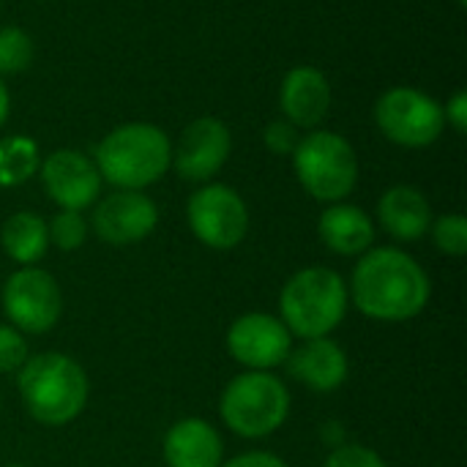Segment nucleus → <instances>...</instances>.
Masks as SVG:
<instances>
[{
  "mask_svg": "<svg viewBox=\"0 0 467 467\" xmlns=\"http://www.w3.org/2000/svg\"><path fill=\"white\" fill-rule=\"evenodd\" d=\"M348 296H353V304L369 320L405 323L424 312L432 285L408 252L380 246L361 254Z\"/></svg>",
  "mask_w": 467,
  "mask_h": 467,
  "instance_id": "nucleus-1",
  "label": "nucleus"
},
{
  "mask_svg": "<svg viewBox=\"0 0 467 467\" xmlns=\"http://www.w3.org/2000/svg\"><path fill=\"white\" fill-rule=\"evenodd\" d=\"M19 400L33 421L44 427L71 424L88 402V375L66 353L27 356L16 378Z\"/></svg>",
  "mask_w": 467,
  "mask_h": 467,
  "instance_id": "nucleus-2",
  "label": "nucleus"
},
{
  "mask_svg": "<svg viewBox=\"0 0 467 467\" xmlns=\"http://www.w3.org/2000/svg\"><path fill=\"white\" fill-rule=\"evenodd\" d=\"M172 161L170 137L153 123H123L112 129L96 148V170L99 175L118 186L142 192L156 183Z\"/></svg>",
  "mask_w": 467,
  "mask_h": 467,
  "instance_id": "nucleus-3",
  "label": "nucleus"
},
{
  "mask_svg": "<svg viewBox=\"0 0 467 467\" xmlns=\"http://www.w3.org/2000/svg\"><path fill=\"white\" fill-rule=\"evenodd\" d=\"M348 287L345 279L326 268L312 265L296 271L279 296L282 323L293 337L301 339H320L328 337L348 312Z\"/></svg>",
  "mask_w": 467,
  "mask_h": 467,
  "instance_id": "nucleus-4",
  "label": "nucleus"
},
{
  "mask_svg": "<svg viewBox=\"0 0 467 467\" xmlns=\"http://www.w3.org/2000/svg\"><path fill=\"white\" fill-rule=\"evenodd\" d=\"M219 416L230 432L246 441L274 435L290 416V391L271 372H244L227 383Z\"/></svg>",
  "mask_w": 467,
  "mask_h": 467,
  "instance_id": "nucleus-5",
  "label": "nucleus"
},
{
  "mask_svg": "<svg viewBox=\"0 0 467 467\" xmlns=\"http://www.w3.org/2000/svg\"><path fill=\"white\" fill-rule=\"evenodd\" d=\"M293 167L304 192L317 202H342L358 183V156L337 131L315 129L301 137L293 150Z\"/></svg>",
  "mask_w": 467,
  "mask_h": 467,
  "instance_id": "nucleus-6",
  "label": "nucleus"
},
{
  "mask_svg": "<svg viewBox=\"0 0 467 467\" xmlns=\"http://www.w3.org/2000/svg\"><path fill=\"white\" fill-rule=\"evenodd\" d=\"M375 123L394 145L402 148H427L432 145L443 129L446 115L443 107L419 88H391L375 104Z\"/></svg>",
  "mask_w": 467,
  "mask_h": 467,
  "instance_id": "nucleus-7",
  "label": "nucleus"
},
{
  "mask_svg": "<svg viewBox=\"0 0 467 467\" xmlns=\"http://www.w3.org/2000/svg\"><path fill=\"white\" fill-rule=\"evenodd\" d=\"M189 227L200 244L216 252L235 249L249 233V208L244 197L224 183H205L189 197Z\"/></svg>",
  "mask_w": 467,
  "mask_h": 467,
  "instance_id": "nucleus-8",
  "label": "nucleus"
},
{
  "mask_svg": "<svg viewBox=\"0 0 467 467\" xmlns=\"http://www.w3.org/2000/svg\"><path fill=\"white\" fill-rule=\"evenodd\" d=\"M3 312L19 334H47L63 312L60 287L52 274L22 265L3 285Z\"/></svg>",
  "mask_w": 467,
  "mask_h": 467,
  "instance_id": "nucleus-9",
  "label": "nucleus"
},
{
  "mask_svg": "<svg viewBox=\"0 0 467 467\" xmlns=\"http://www.w3.org/2000/svg\"><path fill=\"white\" fill-rule=\"evenodd\" d=\"M227 350L241 367L252 372H268L285 364V358L290 356L293 334L279 317L265 312H249L230 326Z\"/></svg>",
  "mask_w": 467,
  "mask_h": 467,
  "instance_id": "nucleus-10",
  "label": "nucleus"
},
{
  "mask_svg": "<svg viewBox=\"0 0 467 467\" xmlns=\"http://www.w3.org/2000/svg\"><path fill=\"white\" fill-rule=\"evenodd\" d=\"M230 148H233V137L227 123L205 115L183 129L178 145L172 148L170 167H175V172L183 181L205 183L227 164Z\"/></svg>",
  "mask_w": 467,
  "mask_h": 467,
  "instance_id": "nucleus-11",
  "label": "nucleus"
},
{
  "mask_svg": "<svg viewBox=\"0 0 467 467\" xmlns=\"http://www.w3.org/2000/svg\"><path fill=\"white\" fill-rule=\"evenodd\" d=\"M41 183L47 197L60 205V211H85L96 202L101 192V175L96 164L71 148H60L49 153L41 164Z\"/></svg>",
  "mask_w": 467,
  "mask_h": 467,
  "instance_id": "nucleus-12",
  "label": "nucleus"
},
{
  "mask_svg": "<svg viewBox=\"0 0 467 467\" xmlns=\"http://www.w3.org/2000/svg\"><path fill=\"white\" fill-rule=\"evenodd\" d=\"M159 224L156 202L131 189H118L115 194L104 197L93 211V230L104 244L129 246L145 241Z\"/></svg>",
  "mask_w": 467,
  "mask_h": 467,
  "instance_id": "nucleus-13",
  "label": "nucleus"
},
{
  "mask_svg": "<svg viewBox=\"0 0 467 467\" xmlns=\"http://www.w3.org/2000/svg\"><path fill=\"white\" fill-rule=\"evenodd\" d=\"M279 107L296 129H315L326 120L331 107L328 77L315 66H296L285 74Z\"/></svg>",
  "mask_w": 467,
  "mask_h": 467,
  "instance_id": "nucleus-14",
  "label": "nucleus"
},
{
  "mask_svg": "<svg viewBox=\"0 0 467 467\" xmlns=\"http://www.w3.org/2000/svg\"><path fill=\"white\" fill-rule=\"evenodd\" d=\"M285 367L301 386L317 394L337 391L348 380V369H350L345 350L328 337L304 339L301 348L290 350V356L285 358Z\"/></svg>",
  "mask_w": 467,
  "mask_h": 467,
  "instance_id": "nucleus-15",
  "label": "nucleus"
},
{
  "mask_svg": "<svg viewBox=\"0 0 467 467\" xmlns=\"http://www.w3.org/2000/svg\"><path fill=\"white\" fill-rule=\"evenodd\" d=\"M161 454L167 467H222L224 443L213 424L192 416L167 430Z\"/></svg>",
  "mask_w": 467,
  "mask_h": 467,
  "instance_id": "nucleus-16",
  "label": "nucleus"
},
{
  "mask_svg": "<svg viewBox=\"0 0 467 467\" xmlns=\"http://www.w3.org/2000/svg\"><path fill=\"white\" fill-rule=\"evenodd\" d=\"M378 219L389 235L397 241H419L432 227V208L424 192L416 186H391L378 202Z\"/></svg>",
  "mask_w": 467,
  "mask_h": 467,
  "instance_id": "nucleus-17",
  "label": "nucleus"
},
{
  "mask_svg": "<svg viewBox=\"0 0 467 467\" xmlns=\"http://www.w3.org/2000/svg\"><path fill=\"white\" fill-rule=\"evenodd\" d=\"M320 241L342 257H361L375 244V224L358 208L348 202H331L317 222Z\"/></svg>",
  "mask_w": 467,
  "mask_h": 467,
  "instance_id": "nucleus-18",
  "label": "nucleus"
},
{
  "mask_svg": "<svg viewBox=\"0 0 467 467\" xmlns=\"http://www.w3.org/2000/svg\"><path fill=\"white\" fill-rule=\"evenodd\" d=\"M0 246L14 263L36 265L49 249L47 222L30 211H19V213L8 216L0 230Z\"/></svg>",
  "mask_w": 467,
  "mask_h": 467,
  "instance_id": "nucleus-19",
  "label": "nucleus"
},
{
  "mask_svg": "<svg viewBox=\"0 0 467 467\" xmlns=\"http://www.w3.org/2000/svg\"><path fill=\"white\" fill-rule=\"evenodd\" d=\"M41 156L36 140L25 134H14L0 140V189L22 186L27 178L38 172Z\"/></svg>",
  "mask_w": 467,
  "mask_h": 467,
  "instance_id": "nucleus-20",
  "label": "nucleus"
},
{
  "mask_svg": "<svg viewBox=\"0 0 467 467\" xmlns=\"http://www.w3.org/2000/svg\"><path fill=\"white\" fill-rule=\"evenodd\" d=\"M33 60V41L22 27H0V74H19Z\"/></svg>",
  "mask_w": 467,
  "mask_h": 467,
  "instance_id": "nucleus-21",
  "label": "nucleus"
},
{
  "mask_svg": "<svg viewBox=\"0 0 467 467\" xmlns=\"http://www.w3.org/2000/svg\"><path fill=\"white\" fill-rule=\"evenodd\" d=\"M47 233L60 252H74L88 238V222L79 211H60L52 216V222H47Z\"/></svg>",
  "mask_w": 467,
  "mask_h": 467,
  "instance_id": "nucleus-22",
  "label": "nucleus"
},
{
  "mask_svg": "<svg viewBox=\"0 0 467 467\" xmlns=\"http://www.w3.org/2000/svg\"><path fill=\"white\" fill-rule=\"evenodd\" d=\"M432 241L438 252L446 257H465L467 254V219L462 213H446L432 222Z\"/></svg>",
  "mask_w": 467,
  "mask_h": 467,
  "instance_id": "nucleus-23",
  "label": "nucleus"
},
{
  "mask_svg": "<svg viewBox=\"0 0 467 467\" xmlns=\"http://www.w3.org/2000/svg\"><path fill=\"white\" fill-rule=\"evenodd\" d=\"M27 342L14 326H0V375L19 372L27 361Z\"/></svg>",
  "mask_w": 467,
  "mask_h": 467,
  "instance_id": "nucleus-24",
  "label": "nucleus"
},
{
  "mask_svg": "<svg viewBox=\"0 0 467 467\" xmlns=\"http://www.w3.org/2000/svg\"><path fill=\"white\" fill-rule=\"evenodd\" d=\"M326 467H389L386 460L372 451L369 446H358V443H342L337 449H331Z\"/></svg>",
  "mask_w": 467,
  "mask_h": 467,
  "instance_id": "nucleus-25",
  "label": "nucleus"
},
{
  "mask_svg": "<svg viewBox=\"0 0 467 467\" xmlns=\"http://www.w3.org/2000/svg\"><path fill=\"white\" fill-rule=\"evenodd\" d=\"M263 142L271 153L276 156H293L296 145H298V134H296V126L287 123V120H274L265 126L263 131Z\"/></svg>",
  "mask_w": 467,
  "mask_h": 467,
  "instance_id": "nucleus-26",
  "label": "nucleus"
},
{
  "mask_svg": "<svg viewBox=\"0 0 467 467\" xmlns=\"http://www.w3.org/2000/svg\"><path fill=\"white\" fill-rule=\"evenodd\" d=\"M443 115H446V123H449V126H451L457 134H465L467 131V93L465 90H457V93L449 99V104H446Z\"/></svg>",
  "mask_w": 467,
  "mask_h": 467,
  "instance_id": "nucleus-27",
  "label": "nucleus"
},
{
  "mask_svg": "<svg viewBox=\"0 0 467 467\" xmlns=\"http://www.w3.org/2000/svg\"><path fill=\"white\" fill-rule=\"evenodd\" d=\"M222 467H287L276 454L271 451H246V454H238L227 462H222Z\"/></svg>",
  "mask_w": 467,
  "mask_h": 467,
  "instance_id": "nucleus-28",
  "label": "nucleus"
},
{
  "mask_svg": "<svg viewBox=\"0 0 467 467\" xmlns=\"http://www.w3.org/2000/svg\"><path fill=\"white\" fill-rule=\"evenodd\" d=\"M323 441H326L331 449H337V446H342V443H345V430H342L337 421H328V424H326V430H323Z\"/></svg>",
  "mask_w": 467,
  "mask_h": 467,
  "instance_id": "nucleus-29",
  "label": "nucleus"
},
{
  "mask_svg": "<svg viewBox=\"0 0 467 467\" xmlns=\"http://www.w3.org/2000/svg\"><path fill=\"white\" fill-rule=\"evenodd\" d=\"M8 109H11V99H8V88L3 85V77H0V126L8 120Z\"/></svg>",
  "mask_w": 467,
  "mask_h": 467,
  "instance_id": "nucleus-30",
  "label": "nucleus"
},
{
  "mask_svg": "<svg viewBox=\"0 0 467 467\" xmlns=\"http://www.w3.org/2000/svg\"><path fill=\"white\" fill-rule=\"evenodd\" d=\"M457 3H460V5H467V0H457Z\"/></svg>",
  "mask_w": 467,
  "mask_h": 467,
  "instance_id": "nucleus-31",
  "label": "nucleus"
},
{
  "mask_svg": "<svg viewBox=\"0 0 467 467\" xmlns=\"http://www.w3.org/2000/svg\"><path fill=\"white\" fill-rule=\"evenodd\" d=\"M8 467H22V465H8Z\"/></svg>",
  "mask_w": 467,
  "mask_h": 467,
  "instance_id": "nucleus-32",
  "label": "nucleus"
}]
</instances>
